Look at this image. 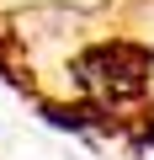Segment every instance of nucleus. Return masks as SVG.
<instances>
[{"mask_svg": "<svg viewBox=\"0 0 154 160\" xmlns=\"http://www.w3.org/2000/svg\"><path fill=\"white\" fill-rule=\"evenodd\" d=\"M74 86L96 107H128L149 91V53L138 43H96L74 59Z\"/></svg>", "mask_w": 154, "mask_h": 160, "instance_id": "obj_1", "label": "nucleus"}, {"mask_svg": "<svg viewBox=\"0 0 154 160\" xmlns=\"http://www.w3.org/2000/svg\"><path fill=\"white\" fill-rule=\"evenodd\" d=\"M143 128H149V139H154V102H149V118H143Z\"/></svg>", "mask_w": 154, "mask_h": 160, "instance_id": "obj_2", "label": "nucleus"}]
</instances>
